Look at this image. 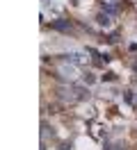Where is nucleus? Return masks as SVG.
Masks as SVG:
<instances>
[{
	"instance_id": "obj_1",
	"label": "nucleus",
	"mask_w": 137,
	"mask_h": 150,
	"mask_svg": "<svg viewBox=\"0 0 137 150\" xmlns=\"http://www.w3.org/2000/svg\"><path fill=\"white\" fill-rule=\"evenodd\" d=\"M53 28L60 30V32H69V30H71V25H69V21H55Z\"/></svg>"
},
{
	"instance_id": "obj_4",
	"label": "nucleus",
	"mask_w": 137,
	"mask_h": 150,
	"mask_svg": "<svg viewBox=\"0 0 137 150\" xmlns=\"http://www.w3.org/2000/svg\"><path fill=\"white\" fill-rule=\"evenodd\" d=\"M135 71H137V64H135Z\"/></svg>"
},
{
	"instance_id": "obj_2",
	"label": "nucleus",
	"mask_w": 137,
	"mask_h": 150,
	"mask_svg": "<svg viewBox=\"0 0 137 150\" xmlns=\"http://www.w3.org/2000/svg\"><path fill=\"white\" fill-rule=\"evenodd\" d=\"M103 9H108L110 14H117V11H119V7H117V5H103Z\"/></svg>"
},
{
	"instance_id": "obj_3",
	"label": "nucleus",
	"mask_w": 137,
	"mask_h": 150,
	"mask_svg": "<svg viewBox=\"0 0 137 150\" xmlns=\"http://www.w3.org/2000/svg\"><path fill=\"white\" fill-rule=\"evenodd\" d=\"M98 23H100V25H110V16H108V14H105V16L100 14V16H98Z\"/></svg>"
}]
</instances>
